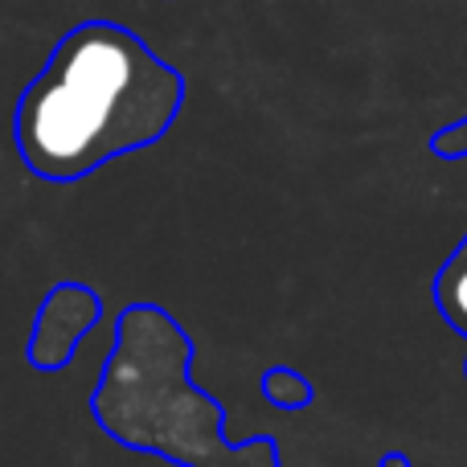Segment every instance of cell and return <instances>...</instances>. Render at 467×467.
Returning <instances> with one entry per match:
<instances>
[{"label":"cell","mask_w":467,"mask_h":467,"mask_svg":"<svg viewBox=\"0 0 467 467\" xmlns=\"http://www.w3.org/2000/svg\"><path fill=\"white\" fill-rule=\"evenodd\" d=\"M185 103V78L111 21L78 25L16 103V152L41 181H82L156 144Z\"/></svg>","instance_id":"1"},{"label":"cell","mask_w":467,"mask_h":467,"mask_svg":"<svg viewBox=\"0 0 467 467\" xmlns=\"http://www.w3.org/2000/svg\"><path fill=\"white\" fill-rule=\"evenodd\" d=\"M193 340L156 304H136L115 320V348L103 365L90 414L119 447L177 467H275L266 439L234 447L222 435V406L189 381Z\"/></svg>","instance_id":"2"},{"label":"cell","mask_w":467,"mask_h":467,"mask_svg":"<svg viewBox=\"0 0 467 467\" xmlns=\"http://www.w3.org/2000/svg\"><path fill=\"white\" fill-rule=\"evenodd\" d=\"M99 316H103L99 291L82 287V283H54L37 307L29 345H25V361L37 373L66 369L78 353V345L87 340V332L99 324Z\"/></svg>","instance_id":"3"},{"label":"cell","mask_w":467,"mask_h":467,"mask_svg":"<svg viewBox=\"0 0 467 467\" xmlns=\"http://www.w3.org/2000/svg\"><path fill=\"white\" fill-rule=\"evenodd\" d=\"M435 291H439V307H443V316L460 332H467V238H463V246L451 254V263L443 266Z\"/></svg>","instance_id":"4"},{"label":"cell","mask_w":467,"mask_h":467,"mask_svg":"<svg viewBox=\"0 0 467 467\" xmlns=\"http://www.w3.org/2000/svg\"><path fill=\"white\" fill-rule=\"evenodd\" d=\"M266 398H271L275 406H283V410H296V406H304L307 398H312V389H307L296 373L271 369V373H266Z\"/></svg>","instance_id":"5"},{"label":"cell","mask_w":467,"mask_h":467,"mask_svg":"<svg viewBox=\"0 0 467 467\" xmlns=\"http://www.w3.org/2000/svg\"><path fill=\"white\" fill-rule=\"evenodd\" d=\"M431 148H435V152H443V156H463L467 152V119H460L455 128H447L443 136H435V140H431Z\"/></svg>","instance_id":"6"}]
</instances>
